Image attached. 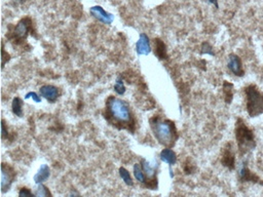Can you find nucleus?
I'll return each mask as SVG.
<instances>
[{
	"label": "nucleus",
	"instance_id": "obj_16",
	"mask_svg": "<svg viewBox=\"0 0 263 197\" xmlns=\"http://www.w3.org/2000/svg\"><path fill=\"white\" fill-rule=\"evenodd\" d=\"M51 176V170H50V166L48 164H41L40 168L38 170V172L35 174L33 180L35 183L41 184L43 182H46Z\"/></svg>",
	"mask_w": 263,
	"mask_h": 197
},
{
	"label": "nucleus",
	"instance_id": "obj_21",
	"mask_svg": "<svg viewBox=\"0 0 263 197\" xmlns=\"http://www.w3.org/2000/svg\"><path fill=\"white\" fill-rule=\"evenodd\" d=\"M34 196H37V197H49V196H52V193L48 189L47 186H45L41 183V184H38V186L36 187V189L34 191Z\"/></svg>",
	"mask_w": 263,
	"mask_h": 197
},
{
	"label": "nucleus",
	"instance_id": "obj_19",
	"mask_svg": "<svg viewBox=\"0 0 263 197\" xmlns=\"http://www.w3.org/2000/svg\"><path fill=\"white\" fill-rule=\"evenodd\" d=\"M133 173H134V177L136 178V180L139 182V183L145 185L146 177H145V174H144V172L142 170V166H141L140 163H135L134 164Z\"/></svg>",
	"mask_w": 263,
	"mask_h": 197
},
{
	"label": "nucleus",
	"instance_id": "obj_23",
	"mask_svg": "<svg viewBox=\"0 0 263 197\" xmlns=\"http://www.w3.org/2000/svg\"><path fill=\"white\" fill-rule=\"evenodd\" d=\"M200 54L201 55H210V56H214V52H213V48L211 47V44L207 41H204L202 44H201V48H200Z\"/></svg>",
	"mask_w": 263,
	"mask_h": 197
},
{
	"label": "nucleus",
	"instance_id": "obj_22",
	"mask_svg": "<svg viewBox=\"0 0 263 197\" xmlns=\"http://www.w3.org/2000/svg\"><path fill=\"white\" fill-rule=\"evenodd\" d=\"M114 90H115V93L120 96H123L126 93V86H125L123 78H119L118 80H116L114 84Z\"/></svg>",
	"mask_w": 263,
	"mask_h": 197
},
{
	"label": "nucleus",
	"instance_id": "obj_2",
	"mask_svg": "<svg viewBox=\"0 0 263 197\" xmlns=\"http://www.w3.org/2000/svg\"><path fill=\"white\" fill-rule=\"evenodd\" d=\"M149 125L154 138L164 148H173L179 140L177 127L171 119L155 114L149 119Z\"/></svg>",
	"mask_w": 263,
	"mask_h": 197
},
{
	"label": "nucleus",
	"instance_id": "obj_25",
	"mask_svg": "<svg viewBox=\"0 0 263 197\" xmlns=\"http://www.w3.org/2000/svg\"><path fill=\"white\" fill-rule=\"evenodd\" d=\"M34 195L33 192H31L28 188H21L19 191V196H32Z\"/></svg>",
	"mask_w": 263,
	"mask_h": 197
},
{
	"label": "nucleus",
	"instance_id": "obj_20",
	"mask_svg": "<svg viewBox=\"0 0 263 197\" xmlns=\"http://www.w3.org/2000/svg\"><path fill=\"white\" fill-rule=\"evenodd\" d=\"M120 176L121 178L123 179V181L126 183V185L128 186H134V181L133 179H132V176L130 174V172L124 168V166H122V168H120Z\"/></svg>",
	"mask_w": 263,
	"mask_h": 197
},
{
	"label": "nucleus",
	"instance_id": "obj_9",
	"mask_svg": "<svg viewBox=\"0 0 263 197\" xmlns=\"http://www.w3.org/2000/svg\"><path fill=\"white\" fill-rule=\"evenodd\" d=\"M227 68L228 70L237 77L245 76V69L243 65V61L241 57L237 54H230L227 59Z\"/></svg>",
	"mask_w": 263,
	"mask_h": 197
},
{
	"label": "nucleus",
	"instance_id": "obj_18",
	"mask_svg": "<svg viewBox=\"0 0 263 197\" xmlns=\"http://www.w3.org/2000/svg\"><path fill=\"white\" fill-rule=\"evenodd\" d=\"M11 111L12 113L18 116L22 117L23 116V100L19 97H14L12 102H11Z\"/></svg>",
	"mask_w": 263,
	"mask_h": 197
},
{
	"label": "nucleus",
	"instance_id": "obj_7",
	"mask_svg": "<svg viewBox=\"0 0 263 197\" xmlns=\"http://www.w3.org/2000/svg\"><path fill=\"white\" fill-rule=\"evenodd\" d=\"M238 179L241 183H253L263 186L262 179L249 169L247 160H243L239 165Z\"/></svg>",
	"mask_w": 263,
	"mask_h": 197
},
{
	"label": "nucleus",
	"instance_id": "obj_15",
	"mask_svg": "<svg viewBox=\"0 0 263 197\" xmlns=\"http://www.w3.org/2000/svg\"><path fill=\"white\" fill-rule=\"evenodd\" d=\"M154 54L156 58H158V60L160 61L168 60L169 58L167 52V45L160 38L154 39Z\"/></svg>",
	"mask_w": 263,
	"mask_h": 197
},
{
	"label": "nucleus",
	"instance_id": "obj_14",
	"mask_svg": "<svg viewBox=\"0 0 263 197\" xmlns=\"http://www.w3.org/2000/svg\"><path fill=\"white\" fill-rule=\"evenodd\" d=\"M136 52L139 56H147L151 53V45L149 37L145 33H141L136 42Z\"/></svg>",
	"mask_w": 263,
	"mask_h": 197
},
{
	"label": "nucleus",
	"instance_id": "obj_27",
	"mask_svg": "<svg viewBox=\"0 0 263 197\" xmlns=\"http://www.w3.org/2000/svg\"><path fill=\"white\" fill-rule=\"evenodd\" d=\"M208 1L213 4L216 8H219V4H218V0H208Z\"/></svg>",
	"mask_w": 263,
	"mask_h": 197
},
{
	"label": "nucleus",
	"instance_id": "obj_6",
	"mask_svg": "<svg viewBox=\"0 0 263 197\" xmlns=\"http://www.w3.org/2000/svg\"><path fill=\"white\" fill-rule=\"evenodd\" d=\"M141 166L146 177V182L144 186L150 190H157L158 188L157 174L159 169L158 161L156 159L148 160L143 158L141 160Z\"/></svg>",
	"mask_w": 263,
	"mask_h": 197
},
{
	"label": "nucleus",
	"instance_id": "obj_26",
	"mask_svg": "<svg viewBox=\"0 0 263 197\" xmlns=\"http://www.w3.org/2000/svg\"><path fill=\"white\" fill-rule=\"evenodd\" d=\"M5 56H6V53H5L4 49H3V50H2V57H3V58H2V69H3V68H4V66H5L6 60H7V61H9V57H7V58H6Z\"/></svg>",
	"mask_w": 263,
	"mask_h": 197
},
{
	"label": "nucleus",
	"instance_id": "obj_11",
	"mask_svg": "<svg viewBox=\"0 0 263 197\" xmlns=\"http://www.w3.org/2000/svg\"><path fill=\"white\" fill-rule=\"evenodd\" d=\"M90 13H91V16L94 17L97 21L106 24V25H110L114 21L113 14L110 12H107L103 7L100 5L92 6L90 8Z\"/></svg>",
	"mask_w": 263,
	"mask_h": 197
},
{
	"label": "nucleus",
	"instance_id": "obj_1",
	"mask_svg": "<svg viewBox=\"0 0 263 197\" xmlns=\"http://www.w3.org/2000/svg\"><path fill=\"white\" fill-rule=\"evenodd\" d=\"M107 123L119 131H128L134 133L137 130V120L131 110L130 105L116 97L110 96L105 103V110L103 112Z\"/></svg>",
	"mask_w": 263,
	"mask_h": 197
},
{
	"label": "nucleus",
	"instance_id": "obj_8",
	"mask_svg": "<svg viewBox=\"0 0 263 197\" xmlns=\"http://www.w3.org/2000/svg\"><path fill=\"white\" fill-rule=\"evenodd\" d=\"M17 173L14 171L11 165L7 163H2L1 164V192L5 193L7 192L12 183L16 180Z\"/></svg>",
	"mask_w": 263,
	"mask_h": 197
},
{
	"label": "nucleus",
	"instance_id": "obj_17",
	"mask_svg": "<svg viewBox=\"0 0 263 197\" xmlns=\"http://www.w3.org/2000/svg\"><path fill=\"white\" fill-rule=\"evenodd\" d=\"M222 89H223V96H224L225 103L231 104L232 99H233V95H235V90H233V84L228 82V81H224Z\"/></svg>",
	"mask_w": 263,
	"mask_h": 197
},
{
	"label": "nucleus",
	"instance_id": "obj_4",
	"mask_svg": "<svg viewBox=\"0 0 263 197\" xmlns=\"http://www.w3.org/2000/svg\"><path fill=\"white\" fill-rule=\"evenodd\" d=\"M246 110L251 118L258 117L263 114V93L254 83L247 85L244 88Z\"/></svg>",
	"mask_w": 263,
	"mask_h": 197
},
{
	"label": "nucleus",
	"instance_id": "obj_13",
	"mask_svg": "<svg viewBox=\"0 0 263 197\" xmlns=\"http://www.w3.org/2000/svg\"><path fill=\"white\" fill-rule=\"evenodd\" d=\"M159 158L163 162L169 164L170 166V174H171V178L174 177L173 172H172V166L174 164L177 163L178 157L177 154L172 148H164L162 151H160V154H159Z\"/></svg>",
	"mask_w": 263,
	"mask_h": 197
},
{
	"label": "nucleus",
	"instance_id": "obj_10",
	"mask_svg": "<svg viewBox=\"0 0 263 197\" xmlns=\"http://www.w3.org/2000/svg\"><path fill=\"white\" fill-rule=\"evenodd\" d=\"M221 163L229 171H233L236 169V153L233 151V144L231 142L226 143V145L223 147Z\"/></svg>",
	"mask_w": 263,
	"mask_h": 197
},
{
	"label": "nucleus",
	"instance_id": "obj_5",
	"mask_svg": "<svg viewBox=\"0 0 263 197\" xmlns=\"http://www.w3.org/2000/svg\"><path fill=\"white\" fill-rule=\"evenodd\" d=\"M33 22L30 17H25L21 19L16 26H13L7 34V38L13 44H22L27 39L29 33L32 32Z\"/></svg>",
	"mask_w": 263,
	"mask_h": 197
},
{
	"label": "nucleus",
	"instance_id": "obj_24",
	"mask_svg": "<svg viewBox=\"0 0 263 197\" xmlns=\"http://www.w3.org/2000/svg\"><path fill=\"white\" fill-rule=\"evenodd\" d=\"M29 98H32L33 101L36 102V103H40V102H41V99L39 98V96H38L36 93H34V92L28 93V94L25 96V100H27V99H29Z\"/></svg>",
	"mask_w": 263,
	"mask_h": 197
},
{
	"label": "nucleus",
	"instance_id": "obj_12",
	"mask_svg": "<svg viewBox=\"0 0 263 197\" xmlns=\"http://www.w3.org/2000/svg\"><path fill=\"white\" fill-rule=\"evenodd\" d=\"M39 93L42 98H45L50 103H55L61 96L60 88H58L57 86L51 85V84L42 85L39 88Z\"/></svg>",
	"mask_w": 263,
	"mask_h": 197
},
{
	"label": "nucleus",
	"instance_id": "obj_3",
	"mask_svg": "<svg viewBox=\"0 0 263 197\" xmlns=\"http://www.w3.org/2000/svg\"><path fill=\"white\" fill-rule=\"evenodd\" d=\"M235 135L240 157L251 153L256 148L257 142L252 129L248 127L242 117L237 118L235 126Z\"/></svg>",
	"mask_w": 263,
	"mask_h": 197
}]
</instances>
